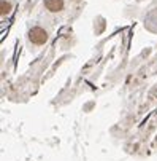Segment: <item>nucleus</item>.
Returning <instances> with one entry per match:
<instances>
[{
    "instance_id": "7ed1b4c3",
    "label": "nucleus",
    "mask_w": 157,
    "mask_h": 161,
    "mask_svg": "<svg viewBox=\"0 0 157 161\" xmlns=\"http://www.w3.org/2000/svg\"><path fill=\"white\" fill-rule=\"evenodd\" d=\"M2 10H0V13H2V16H5V14H8L10 11H11V3L10 2H7V0H2Z\"/></svg>"
},
{
    "instance_id": "f257e3e1",
    "label": "nucleus",
    "mask_w": 157,
    "mask_h": 161,
    "mask_svg": "<svg viewBox=\"0 0 157 161\" xmlns=\"http://www.w3.org/2000/svg\"><path fill=\"white\" fill-rule=\"evenodd\" d=\"M29 40L32 43H35V45H43L44 42L48 40V34L41 27H33V29L29 31Z\"/></svg>"
},
{
    "instance_id": "f03ea898",
    "label": "nucleus",
    "mask_w": 157,
    "mask_h": 161,
    "mask_svg": "<svg viewBox=\"0 0 157 161\" xmlns=\"http://www.w3.org/2000/svg\"><path fill=\"white\" fill-rule=\"evenodd\" d=\"M44 7L53 13L60 11L63 8V0H44Z\"/></svg>"
}]
</instances>
